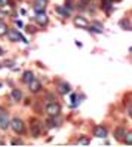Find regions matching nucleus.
Instances as JSON below:
<instances>
[{
	"label": "nucleus",
	"mask_w": 132,
	"mask_h": 147,
	"mask_svg": "<svg viewBox=\"0 0 132 147\" xmlns=\"http://www.w3.org/2000/svg\"><path fill=\"white\" fill-rule=\"evenodd\" d=\"M46 113H48V116H58L59 115V111H61V106L58 104V102H51V104H48L46 106Z\"/></svg>",
	"instance_id": "1"
},
{
	"label": "nucleus",
	"mask_w": 132,
	"mask_h": 147,
	"mask_svg": "<svg viewBox=\"0 0 132 147\" xmlns=\"http://www.w3.org/2000/svg\"><path fill=\"white\" fill-rule=\"evenodd\" d=\"M11 126H12V129L15 132H18V134H22L24 132V129H25V125H24V122L21 119H18V117H15L13 120H11Z\"/></svg>",
	"instance_id": "2"
},
{
	"label": "nucleus",
	"mask_w": 132,
	"mask_h": 147,
	"mask_svg": "<svg viewBox=\"0 0 132 147\" xmlns=\"http://www.w3.org/2000/svg\"><path fill=\"white\" fill-rule=\"evenodd\" d=\"M30 128H31V135H33V137H39V135H40V132H42V123L39 122V120L33 119Z\"/></svg>",
	"instance_id": "3"
},
{
	"label": "nucleus",
	"mask_w": 132,
	"mask_h": 147,
	"mask_svg": "<svg viewBox=\"0 0 132 147\" xmlns=\"http://www.w3.org/2000/svg\"><path fill=\"white\" fill-rule=\"evenodd\" d=\"M7 34H9V39L13 40V42H24V43H27L25 37L22 36V34H20L16 30H7Z\"/></svg>",
	"instance_id": "4"
},
{
	"label": "nucleus",
	"mask_w": 132,
	"mask_h": 147,
	"mask_svg": "<svg viewBox=\"0 0 132 147\" xmlns=\"http://www.w3.org/2000/svg\"><path fill=\"white\" fill-rule=\"evenodd\" d=\"M36 22L39 24V25H42V27H45V25L48 24V21H49V18H48V15L45 13V12H37L36 13Z\"/></svg>",
	"instance_id": "5"
},
{
	"label": "nucleus",
	"mask_w": 132,
	"mask_h": 147,
	"mask_svg": "<svg viewBox=\"0 0 132 147\" xmlns=\"http://www.w3.org/2000/svg\"><path fill=\"white\" fill-rule=\"evenodd\" d=\"M46 6H48V0H36L33 7H34V11H36V13H37V12H45Z\"/></svg>",
	"instance_id": "6"
},
{
	"label": "nucleus",
	"mask_w": 132,
	"mask_h": 147,
	"mask_svg": "<svg viewBox=\"0 0 132 147\" xmlns=\"http://www.w3.org/2000/svg\"><path fill=\"white\" fill-rule=\"evenodd\" d=\"M74 25L79 28H88L89 27V22H88V20L85 18V16H76L74 18Z\"/></svg>",
	"instance_id": "7"
},
{
	"label": "nucleus",
	"mask_w": 132,
	"mask_h": 147,
	"mask_svg": "<svg viewBox=\"0 0 132 147\" xmlns=\"http://www.w3.org/2000/svg\"><path fill=\"white\" fill-rule=\"evenodd\" d=\"M94 135H95V137H98V138H105V137L108 135L107 128H105V126H95V129H94Z\"/></svg>",
	"instance_id": "8"
},
{
	"label": "nucleus",
	"mask_w": 132,
	"mask_h": 147,
	"mask_svg": "<svg viewBox=\"0 0 132 147\" xmlns=\"http://www.w3.org/2000/svg\"><path fill=\"white\" fill-rule=\"evenodd\" d=\"M28 88H30L31 92H39L42 89V83L37 79H34V77H33V79L28 82Z\"/></svg>",
	"instance_id": "9"
},
{
	"label": "nucleus",
	"mask_w": 132,
	"mask_h": 147,
	"mask_svg": "<svg viewBox=\"0 0 132 147\" xmlns=\"http://www.w3.org/2000/svg\"><path fill=\"white\" fill-rule=\"evenodd\" d=\"M58 91L64 95V94H68L70 91H71V88H70V85H68V83L63 82V83H59V85H58Z\"/></svg>",
	"instance_id": "10"
},
{
	"label": "nucleus",
	"mask_w": 132,
	"mask_h": 147,
	"mask_svg": "<svg viewBox=\"0 0 132 147\" xmlns=\"http://www.w3.org/2000/svg\"><path fill=\"white\" fill-rule=\"evenodd\" d=\"M59 125V122L55 119V116H49V119L46 120V126L51 129V128H55V126H58Z\"/></svg>",
	"instance_id": "11"
},
{
	"label": "nucleus",
	"mask_w": 132,
	"mask_h": 147,
	"mask_svg": "<svg viewBox=\"0 0 132 147\" xmlns=\"http://www.w3.org/2000/svg\"><path fill=\"white\" fill-rule=\"evenodd\" d=\"M7 126H9V120H7V116L5 113L0 115V128L2 129H6Z\"/></svg>",
	"instance_id": "12"
},
{
	"label": "nucleus",
	"mask_w": 132,
	"mask_h": 147,
	"mask_svg": "<svg viewBox=\"0 0 132 147\" xmlns=\"http://www.w3.org/2000/svg\"><path fill=\"white\" fill-rule=\"evenodd\" d=\"M125 128H117L116 131H114V137H116V140H123V137H125Z\"/></svg>",
	"instance_id": "13"
},
{
	"label": "nucleus",
	"mask_w": 132,
	"mask_h": 147,
	"mask_svg": "<svg viewBox=\"0 0 132 147\" xmlns=\"http://www.w3.org/2000/svg\"><path fill=\"white\" fill-rule=\"evenodd\" d=\"M11 97H12L13 101H21V98H22V92H21L20 89H13L12 94H11Z\"/></svg>",
	"instance_id": "14"
},
{
	"label": "nucleus",
	"mask_w": 132,
	"mask_h": 147,
	"mask_svg": "<svg viewBox=\"0 0 132 147\" xmlns=\"http://www.w3.org/2000/svg\"><path fill=\"white\" fill-rule=\"evenodd\" d=\"M89 30L94 31V33H102V25L100 22H94L91 27H89Z\"/></svg>",
	"instance_id": "15"
},
{
	"label": "nucleus",
	"mask_w": 132,
	"mask_h": 147,
	"mask_svg": "<svg viewBox=\"0 0 132 147\" xmlns=\"http://www.w3.org/2000/svg\"><path fill=\"white\" fill-rule=\"evenodd\" d=\"M57 12L59 13V15H63V16H70V11H67L65 7H63V6H57Z\"/></svg>",
	"instance_id": "16"
},
{
	"label": "nucleus",
	"mask_w": 132,
	"mask_h": 147,
	"mask_svg": "<svg viewBox=\"0 0 132 147\" xmlns=\"http://www.w3.org/2000/svg\"><path fill=\"white\" fill-rule=\"evenodd\" d=\"M31 79H33V73H31V71H25V73H24V76H22V82L28 83Z\"/></svg>",
	"instance_id": "17"
},
{
	"label": "nucleus",
	"mask_w": 132,
	"mask_h": 147,
	"mask_svg": "<svg viewBox=\"0 0 132 147\" xmlns=\"http://www.w3.org/2000/svg\"><path fill=\"white\" fill-rule=\"evenodd\" d=\"M7 25L5 24V22H0V37L2 36H5V34H7Z\"/></svg>",
	"instance_id": "18"
},
{
	"label": "nucleus",
	"mask_w": 132,
	"mask_h": 147,
	"mask_svg": "<svg viewBox=\"0 0 132 147\" xmlns=\"http://www.w3.org/2000/svg\"><path fill=\"white\" fill-rule=\"evenodd\" d=\"M123 140H125V143H126V144H132V131H131V132H128V134H125Z\"/></svg>",
	"instance_id": "19"
},
{
	"label": "nucleus",
	"mask_w": 132,
	"mask_h": 147,
	"mask_svg": "<svg viewBox=\"0 0 132 147\" xmlns=\"http://www.w3.org/2000/svg\"><path fill=\"white\" fill-rule=\"evenodd\" d=\"M110 6H111V0H104V2H102V7H104V9H110Z\"/></svg>",
	"instance_id": "20"
},
{
	"label": "nucleus",
	"mask_w": 132,
	"mask_h": 147,
	"mask_svg": "<svg viewBox=\"0 0 132 147\" xmlns=\"http://www.w3.org/2000/svg\"><path fill=\"white\" fill-rule=\"evenodd\" d=\"M12 3H11V0H0V6L2 7H5V6H11Z\"/></svg>",
	"instance_id": "21"
},
{
	"label": "nucleus",
	"mask_w": 132,
	"mask_h": 147,
	"mask_svg": "<svg viewBox=\"0 0 132 147\" xmlns=\"http://www.w3.org/2000/svg\"><path fill=\"white\" fill-rule=\"evenodd\" d=\"M77 104V95H71V106H76Z\"/></svg>",
	"instance_id": "22"
},
{
	"label": "nucleus",
	"mask_w": 132,
	"mask_h": 147,
	"mask_svg": "<svg viewBox=\"0 0 132 147\" xmlns=\"http://www.w3.org/2000/svg\"><path fill=\"white\" fill-rule=\"evenodd\" d=\"M77 143H79V144H89V140H88V138H80Z\"/></svg>",
	"instance_id": "23"
},
{
	"label": "nucleus",
	"mask_w": 132,
	"mask_h": 147,
	"mask_svg": "<svg viewBox=\"0 0 132 147\" xmlns=\"http://www.w3.org/2000/svg\"><path fill=\"white\" fill-rule=\"evenodd\" d=\"M11 143H12V144H22V141H21V140H18V138H13V140H12Z\"/></svg>",
	"instance_id": "24"
},
{
	"label": "nucleus",
	"mask_w": 132,
	"mask_h": 147,
	"mask_svg": "<svg viewBox=\"0 0 132 147\" xmlns=\"http://www.w3.org/2000/svg\"><path fill=\"white\" fill-rule=\"evenodd\" d=\"M27 30H28L30 33H34V31H36V30H34V27H31V25H28V27H27Z\"/></svg>",
	"instance_id": "25"
},
{
	"label": "nucleus",
	"mask_w": 132,
	"mask_h": 147,
	"mask_svg": "<svg viewBox=\"0 0 132 147\" xmlns=\"http://www.w3.org/2000/svg\"><path fill=\"white\" fill-rule=\"evenodd\" d=\"M128 113H129V117H132V107H129V111H128Z\"/></svg>",
	"instance_id": "26"
},
{
	"label": "nucleus",
	"mask_w": 132,
	"mask_h": 147,
	"mask_svg": "<svg viewBox=\"0 0 132 147\" xmlns=\"http://www.w3.org/2000/svg\"><path fill=\"white\" fill-rule=\"evenodd\" d=\"M2 54H3V49H2V48H0V55H2Z\"/></svg>",
	"instance_id": "27"
},
{
	"label": "nucleus",
	"mask_w": 132,
	"mask_h": 147,
	"mask_svg": "<svg viewBox=\"0 0 132 147\" xmlns=\"http://www.w3.org/2000/svg\"><path fill=\"white\" fill-rule=\"evenodd\" d=\"M0 16H2V13H0Z\"/></svg>",
	"instance_id": "28"
}]
</instances>
